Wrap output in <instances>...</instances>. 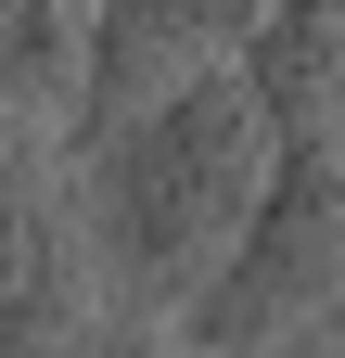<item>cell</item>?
<instances>
[{"label": "cell", "instance_id": "6da1fadb", "mask_svg": "<svg viewBox=\"0 0 345 358\" xmlns=\"http://www.w3.org/2000/svg\"><path fill=\"white\" fill-rule=\"evenodd\" d=\"M243 205V103L230 90H192L166 103L141 141H128V231H141L154 268H179L192 243H218Z\"/></svg>", "mask_w": 345, "mask_h": 358}, {"label": "cell", "instance_id": "7a4b0ae2", "mask_svg": "<svg viewBox=\"0 0 345 358\" xmlns=\"http://www.w3.org/2000/svg\"><path fill=\"white\" fill-rule=\"evenodd\" d=\"M230 13H243V0H115V52H128V38H205Z\"/></svg>", "mask_w": 345, "mask_h": 358}, {"label": "cell", "instance_id": "3957f363", "mask_svg": "<svg viewBox=\"0 0 345 358\" xmlns=\"http://www.w3.org/2000/svg\"><path fill=\"white\" fill-rule=\"evenodd\" d=\"M52 64V0H0V77H38Z\"/></svg>", "mask_w": 345, "mask_h": 358}]
</instances>
